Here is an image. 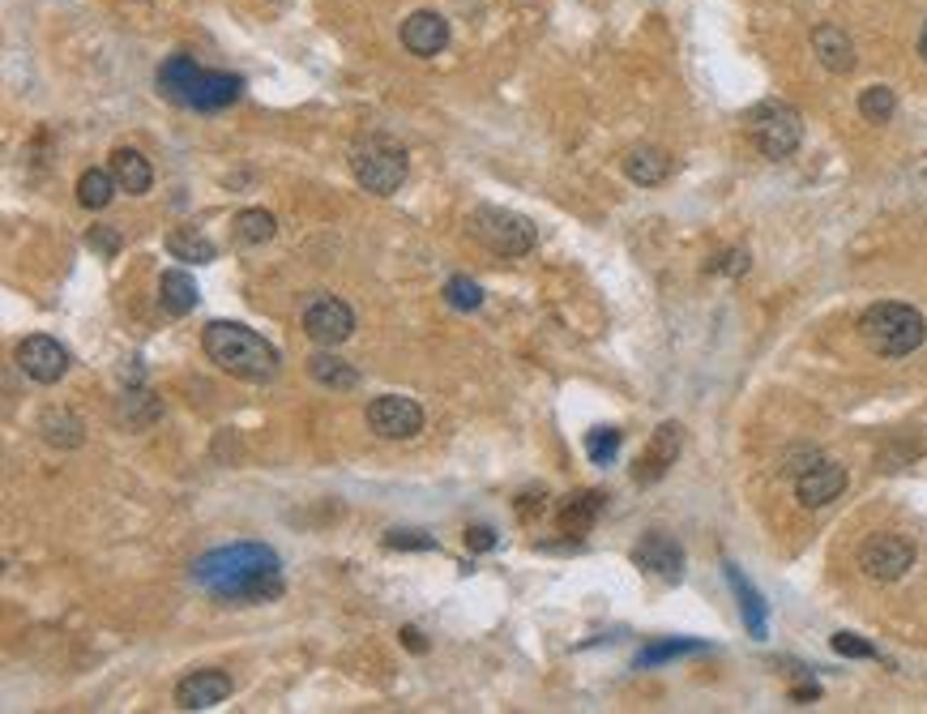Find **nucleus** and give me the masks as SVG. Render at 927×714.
Here are the masks:
<instances>
[{
    "label": "nucleus",
    "instance_id": "nucleus-1",
    "mask_svg": "<svg viewBox=\"0 0 927 714\" xmlns=\"http://www.w3.org/2000/svg\"><path fill=\"white\" fill-rule=\"evenodd\" d=\"M192 582L219 604H270L282 595V561L270 544L240 539L192 561Z\"/></svg>",
    "mask_w": 927,
    "mask_h": 714
},
{
    "label": "nucleus",
    "instance_id": "nucleus-2",
    "mask_svg": "<svg viewBox=\"0 0 927 714\" xmlns=\"http://www.w3.org/2000/svg\"><path fill=\"white\" fill-rule=\"evenodd\" d=\"M159 95L176 108L189 111H222L231 108L245 95V78L240 73H222V69H201L192 56H167L154 73Z\"/></svg>",
    "mask_w": 927,
    "mask_h": 714
},
{
    "label": "nucleus",
    "instance_id": "nucleus-3",
    "mask_svg": "<svg viewBox=\"0 0 927 714\" xmlns=\"http://www.w3.org/2000/svg\"><path fill=\"white\" fill-rule=\"evenodd\" d=\"M201 347L210 364H219L227 377L248 385H270L282 368V356L257 330H248L240 321H210L201 330Z\"/></svg>",
    "mask_w": 927,
    "mask_h": 714
},
{
    "label": "nucleus",
    "instance_id": "nucleus-4",
    "mask_svg": "<svg viewBox=\"0 0 927 714\" xmlns=\"http://www.w3.org/2000/svg\"><path fill=\"white\" fill-rule=\"evenodd\" d=\"M859 334H864V343L873 347L876 356H889V359H901L910 356V351H919L927 338V321L919 308H910V304H898V300H880L873 304L864 317H859Z\"/></svg>",
    "mask_w": 927,
    "mask_h": 714
},
{
    "label": "nucleus",
    "instance_id": "nucleus-5",
    "mask_svg": "<svg viewBox=\"0 0 927 714\" xmlns=\"http://www.w3.org/2000/svg\"><path fill=\"white\" fill-rule=\"evenodd\" d=\"M407 150L389 138H359L351 146V176L359 189L393 197L407 180Z\"/></svg>",
    "mask_w": 927,
    "mask_h": 714
},
{
    "label": "nucleus",
    "instance_id": "nucleus-6",
    "mask_svg": "<svg viewBox=\"0 0 927 714\" xmlns=\"http://www.w3.org/2000/svg\"><path fill=\"white\" fill-rule=\"evenodd\" d=\"M748 138L765 159H791L804 141V116L783 99H765L748 111Z\"/></svg>",
    "mask_w": 927,
    "mask_h": 714
},
{
    "label": "nucleus",
    "instance_id": "nucleus-7",
    "mask_svg": "<svg viewBox=\"0 0 927 714\" xmlns=\"http://www.w3.org/2000/svg\"><path fill=\"white\" fill-rule=\"evenodd\" d=\"M466 227L496 257H526L535 248V240H539L535 236V222L526 219V215H518V210H500V206H479Z\"/></svg>",
    "mask_w": 927,
    "mask_h": 714
},
{
    "label": "nucleus",
    "instance_id": "nucleus-8",
    "mask_svg": "<svg viewBox=\"0 0 927 714\" xmlns=\"http://www.w3.org/2000/svg\"><path fill=\"white\" fill-rule=\"evenodd\" d=\"M303 334L321 347H338L355 334V313L347 300L338 296H312L303 308Z\"/></svg>",
    "mask_w": 927,
    "mask_h": 714
},
{
    "label": "nucleus",
    "instance_id": "nucleus-9",
    "mask_svg": "<svg viewBox=\"0 0 927 714\" xmlns=\"http://www.w3.org/2000/svg\"><path fill=\"white\" fill-rule=\"evenodd\" d=\"M368 428L385 440H410V437H419V428H423V411H419L415 398L381 394V398H372V407H368Z\"/></svg>",
    "mask_w": 927,
    "mask_h": 714
},
{
    "label": "nucleus",
    "instance_id": "nucleus-10",
    "mask_svg": "<svg viewBox=\"0 0 927 714\" xmlns=\"http://www.w3.org/2000/svg\"><path fill=\"white\" fill-rule=\"evenodd\" d=\"M910 565H915V544L901 535H873L859 548V569L873 582H898Z\"/></svg>",
    "mask_w": 927,
    "mask_h": 714
},
{
    "label": "nucleus",
    "instance_id": "nucleus-11",
    "mask_svg": "<svg viewBox=\"0 0 927 714\" xmlns=\"http://www.w3.org/2000/svg\"><path fill=\"white\" fill-rule=\"evenodd\" d=\"M18 368L27 373L30 381L56 385L69 373V351L56 338H48V334H30V338L18 343Z\"/></svg>",
    "mask_w": 927,
    "mask_h": 714
},
{
    "label": "nucleus",
    "instance_id": "nucleus-12",
    "mask_svg": "<svg viewBox=\"0 0 927 714\" xmlns=\"http://www.w3.org/2000/svg\"><path fill=\"white\" fill-rule=\"evenodd\" d=\"M846 493V467L838 463H808L795 479V496L804 509H825L829 500H838Z\"/></svg>",
    "mask_w": 927,
    "mask_h": 714
},
{
    "label": "nucleus",
    "instance_id": "nucleus-13",
    "mask_svg": "<svg viewBox=\"0 0 927 714\" xmlns=\"http://www.w3.org/2000/svg\"><path fill=\"white\" fill-rule=\"evenodd\" d=\"M680 445H684V428L680 424H662L655 437H650V445H646V454L637 458V467H632V479L637 484H658L667 470L676 467V458H680Z\"/></svg>",
    "mask_w": 927,
    "mask_h": 714
},
{
    "label": "nucleus",
    "instance_id": "nucleus-14",
    "mask_svg": "<svg viewBox=\"0 0 927 714\" xmlns=\"http://www.w3.org/2000/svg\"><path fill=\"white\" fill-rule=\"evenodd\" d=\"M231 697V676L219 672V667H201V672H189L180 685H176V706L180 711H215L219 702Z\"/></svg>",
    "mask_w": 927,
    "mask_h": 714
},
{
    "label": "nucleus",
    "instance_id": "nucleus-15",
    "mask_svg": "<svg viewBox=\"0 0 927 714\" xmlns=\"http://www.w3.org/2000/svg\"><path fill=\"white\" fill-rule=\"evenodd\" d=\"M632 561H637L641 569L658 574L662 582H680L684 577V548L671 539V535H662V530H650V535L632 548Z\"/></svg>",
    "mask_w": 927,
    "mask_h": 714
},
{
    "label": "nucleus",
    "instance_id": "nucleus-16",
    "mask_svg": "<svg viewBox=\"0 0 927 714\" xmlns=\"http://www.w3.org/2000/svg\"><path fill=\"white\" fill-rule=\"evenodd\" d=\"M402 48H407L410 56H437L449 48V22L440 18V13H432V9H419V13H410L407 22H402Z\"/></svg>",
    "mask_w": 927,
    "mask_h": 714
},
{
    "label": "nucleus",
    "instance_id": "nucleus-17",
    "mask_svg": "<svg viewBox=\"0 0 927 714\" xmlns=\"http://www.w3.org/2000/svg\"><path fill=\"white\" fill-rule=\"evenodd\" d=\"M813 52H817V60L829 69V73H850V69L859 65L850 34H846L843 27H834V22H825V27L813 30Z\"/></svg>",
    "mask_w": 927,
    "mask_h": 714
},
{
    "label": "nucleus",
    "instance_id": "nucleus-18",
    "mask_svg": "<svg viewBox=\"0 0 927 714\" xmlns=\"http://www.w3.org/2000/svg\"><path fill=\"white\" fill-rule=\"evenodd\" d=\"M111 176H116L120 192H129V197H141V192H150V185H154V167L133 146L111 150Z\"/></svg>",
    "mask_w": 927,
    "mask_h": 714
},
{
    "label": "nucleus",
    "instance_id": "nucleus-19",
    "mask_svg": "<svg viewBox=\"0 0 927 714\" xmlns=\"http://www.w3.org/2000/svg\"><path fill=\"white\" fill-rule=\"evenodd\" d=\"M625 176L641 189H655L671 176V155L662 146H632L625 155Z\"/></svg>",
    "mask_w": 927,
    "mask_h": 714
},
{
    "label": "nucleus",
    "instance_id": "nucleus-20",
    "mask_svg": "<svg viewBox=\"0 0 927 714\" xmlns=\"http://www.w3.org/2000/svg\"><path fill=\"white\" fill-rule=\"evenodd\" d=\"M159 308L167 317H189L197 308V282H192L185 270H167L159 278Z\"/></svg>",
    "mask_w": 927,
    "mask_h": 714
},
{
    "label": "nucleus",
    "instance_id": "nucleus-21",
    "mask_svg": "<svg viewBox=\"0 0 927 714\" xmlns=\"http://www.w3.org/2000/svg\"><path fill=\"white\" fill-rule=\"evenodd\" d=\"M167 252H171L176 261H189V266H206V261H215V257H219L215 240H210V236H201L197 227H176V231L167 236Z\"/></svg>",
    "mask_w": 927,
    "mask_h": 714
},
{
    "label": "nucleus",
    "instance_id": "nucleus-22",
    "mask_svg": "<svg viewBox=\"0 0 927 714\" xmlns=\"http://www.w3.org/2000/svg\"><path fill=\"white\" fill-rule=\"evenodd\" d=\"M602 514V493H577L565 509H560V530L565 535H586L590 526L599 523Z\"/></svg>",
    "mask_w": 927,
    "mask_h": 714
},
{
    "label": "nucleus",
    "instance_id": "nucleus-23",
    "mask_svg": "<svg viewBox=\"0 0 927 714\" xmlns=\"http://www.w3.org/2000/svg\"><path fill=\"white\" fill-rule=\"evenodd\" d=\"M116 189H120V185H116L111 167L108 171H103V167H90V171L78 176V201H82L86 210H108Z\"/></svg>",
    "mask_w": 927,
    "mask_h": 714
},
{
    "label": "nucleus",
    "instance_id": "nucleus-24",
    "mask_svg": "<svg viewBox=\"0 0 927 714\" xmlns=\"http://www.w3.org/2000/svg\"><path fill=\"white\" fill-rule=\"evenodd\" d=\"M39 433H43V440L56 445V449H78L86 428L73 411H48L43 419H39Z\"/></svg>",
    "mask_w": 927,
    "mask_h": 714
},
{
    "label": "nucleus",
    "instance_id": "nucleus-25",
    "mask_svg": "<svg viewBox=\"0 0 927 714\" xmlns=\"http://www.w3.org/2000/svg\"><path fill=\"white\" fill-rule=\"evenodd\" d=\"M308 373H312V381H321L326 389H355L359 385V373H355L351 364L329 356V351H317V356L308 359Z\"/></svg>",
    "mask_w": 927,
    "mask_h": 714
},
{
    "label": "nucleus",
    "instance_id": "nucleus-26",
    "mask_svg": "<svg viewBox=\"0 0 927 714\" xmlns=\"http://www.w3.org/2000/svg\"><path fill=\"white\" fill-rule=\"evenodd\" d=\"M727 582H731V591H736V599H739V612H744V625H748V633L752 637H765V604H761V595L739 577V569L736 565H727Z\"/></svg>",
    "mask_w": 927,
    "mask_h": 714
},
{
    "label": "nucleus",
    "instance_id": "nucleus-27",
    "mask_svg": "<svg viewBox=\"0 0 927 714\" xmlns=\"http://www.w3.org/2000/svg\"><path fill=\"white\" fill-rule=\"evenodd\" d=\"M273 231H278V219L270 210H240L236 215V240L240 245H266V240H273Z\"/></svg>",
    "mask_w": 927,
    "mask_h": 714
},
{
    "label": "nucleus",
    "instance_id": "nucleus-28",
    "mask_svg": "<svg viewBox=\"0 0 927 714\" xmlns=\"http://www.w3.org/2000/svg\"><path fill=\"white\" fill-rule=\"evenodd\" d=\"M894 111H898V95H894L889 86H868V90L859 95V116H864L868 125H889Z\"/></svg>",
    "mask_w": 927,
    "mask_h": 714
},
{
    "label": "nucleus",
    "instance_id": "nucleus-29",
    "mask_svg": "<svg viewBox=\"0 0 927 714\" xmlns=\"http://www.w3.org/2000/svg\"><path fill=\"white\" fill-rule=\"evenodd\" d=\"M445 304H449V308H458V313H475V308L484 304V287H479L475 278L453 275L449 282H445Z\"/></svg>",
    "mask_w": 927,
    "mask_h": 714
},
{
    "label": "nucleus",
    "instance_id": "nucleus-30",
    "mask_svg": "<svg viewBox=\"0 0 927 714\" xmlns=\"http://www.w3.org/2000/svg\"><path fill=\"white\" fill-rule=\"evenodd\" d=\"M701 651H706V642H658V646L637 655V667H655V663L680 660V655H701Z\"/></svg>",
    "mask_w": 927,
    "mask_h": 714
},
{
    "label": "nucleus",
    "instance_id": "nucleus-31",
    "mask_svg": "<svg viewBox=\"0 0 927 714\" xmlns=\"http://www.w3.org/2000/svg\"><path fill=\"white\" fill-rule=\"evenodd\" d=\"M620 428H595V433H586V454H590V463H599V467H607L616 454H620Z\"/></svg>",
    "mask_w": 927,
    "mask_h": 714
},
{
    "label": "nucleus",
    "instance_id": "nucleus-32",
    "mask_svg": "<svg viewBox=\"0 0 927 714\" xmlns=\"http://www.w3.org/2000/svg\"><path fill=\"white\" fill-rule=\"evenodd\" d=\"M385 548H393V552H432V548H437V539H432V535H423V530H389V535H385Z\"/></svg>",
    "mask_w": 927,
    "mask_h": 714
},
{
    "label": "nucleus",
    "instance_id": "nucleus-33",
    "mask_svg": "<svg viewBox=\"0 0 927 714\" xmlns=\"http://www.w3.org/2000/svg\"><path fill=\"white\" fill-rule=\"evenodd\" d=\"M834 651L846 655V660H876V646L855 637V633H834Z\"/></svg>",
    "mask_w": 927,
    "mask_h": 714
},
{
    "label": "nucleus",
    "instance_id": "nucleus-34",
    "mask_svg": "<svg viewBox=\"0 0 927 714\" xmlns=\"http://www.w3.org/2000/svg\"><path fill=\"white\" fill-rule=\"evenodd\" d=\"M86 248H94V252H103V257H116V252H120V231H116V227H90V231H86Z\"/></svg>",
    "mask_w": 927,
    "mask_h": 714
},
{
    "label": "nucleus",
    "instance_id": "nucleus-35",
    "mask_svg": "<svg viewBox=\"0 0 927 714\" xmlns=\"http://www.w3.org/2000/svg\"><path fill=\"white\" fill-rule=\"evenodd\" d=\"M714 270H722V275L739 278L744 270H748V252H744V248H731V252H722V257L714 261Z\"/></svg>",
    "mask_w": 927,
    "mask_h": 714
},
{
    "label": "nucleus",
    "instance_id": "nucleus-36",
    "mask_svg": "<svg viewBox=\"0 0 927 714\" xmlns=\"http://www.w3.org/2000/svg\"><path fill=\"white\" fill-rule=\"evenodd\" d=\"M466 548L491 552L496 548V530H491V526H466Z\"/></svg>",
    "mask_w": 927,
    "mask_h": 714
},
{
    "label": "nucleus",
    "instance_id": "nucleus-37",
    "mask_svg": "<svg viewBox=\"0 0 927 714\" xmlns=\"http://www.w3.org/2000/svg\"><path fill=\"white\" fill-rule=\"evenodd\" d=\"M398 637L407 642V646H410V651H415V655H423V651H428V642H423V633L415 629V625H407V629L398 633Z\"/></svg>",
    "mask_w": 927,
    "mask_h": 714
},
{
    "label": "nucleus",
    "instance_id": "nucleus-38",
    "mask_svg": "<svg viewBox=\"0 0 927 714\" xmlns=\"http://www.w3.org/2000/svg\"><path fill=\"white\" fill-rule=\"evenodd\" d=\"M919 56L927 60V27H924V34H919Z\"/></svg>",
    "mask_w": 927,
    "mask_h": 714
}]
</instances>
